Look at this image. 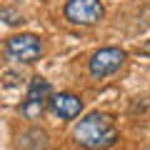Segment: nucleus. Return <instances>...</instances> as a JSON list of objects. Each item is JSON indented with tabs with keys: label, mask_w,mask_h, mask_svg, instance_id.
I'll list each match as a JSON object with an SVG mask.
<instances>
[{
	"label": "nucleus",
	"mask_w": 150,
	"mask_h": 150,
	"mask_svg": "<svg viewBox=\"0 0 150 150\" xmlns=\"http://www.w3.org/2000/svg\"><path fill=\"white\" fill-rule=\"evenodd\" d=\"M50 110L60 120H75L83 112V100L78 95H73V93H58L50 100Z\"/></svg>",
	"instance_id": "6"
},
{
	"label": "nucleus",
	"mask_w": 150,
	"mask_h": 150,
	"mask_svg": "<svg viewBox=\"0 0 150 150\" xmlns=\"http://www.w3.org/2000/svg\"><path fill=\"white\" fill-rule=\"evenodd\" d=\"M63 13L73 25H95L103 20L105 8L100 0H68Z\"/></svg>",
	"instance_id": "5"
},
{
	"label": "nucleus",
	"mask_w": 150,
	"mask_h": 150,
	"mask_svg": "<svg viewBox=\"0 0 150 150\" xmlns=\"http://www.w3.org/2000/svg\"><path fill=\"white\" fill-rule=\"evenodd\" d=\"M125 50L123 48H100L90 58V75L95 80H103L108 75H115L125 65Z\"/></svg>",
	"instance_id": "4"
},
{
	"label": "nucleus",
	"mask_w": 150,
	"mask_h": 150,
	"mask_svg": "<svg viewBox=\"0 0 150 150\" xmlns=\"http://www.w3.org/2000/svg\"><path fill=\"white\" fill-rule=\"evenodd\" d=\"M43 53H45L43 38L33 35V33L13 35L5 43V55L10 60H15V63H35V60L43 58Z\"/></svg>",
	"instance_id": "2"
},
{
	"label": "nucleus",
	"mask_w": 150,
	"mask_h": 150,
	"mask_svg": "<svg viewBox=\"0 0 150 150\" xmlns=\"http://www.w3.org/2000/svg\"><path fill=\"white\" fill-rule=\"evenodd\" d=\"M140 53H143V55H150V40L143 45V48H140Z\"/></svg>",
	"instance_id": "7"
},
{
	"label": "nucleus",
	"mask_w": 150,
	"mask_h": 150,
	"mask_svg": "<svg viewBox=\"0 0 150 150\" xmlns=\"http://www.w3.org/2000/svg\"><path fill=\"white\" fill-rule=\"evenodd\" d=\"M50 100H53V88H50V83L45 78L38 75V78L30 80V85H28V93H25V100L20 105V112L28 120H35L45 112V108L50 105Z\"/></svg>",
	"instance_id": "3"
},
{
	"label": "nucleus",
	"mask_w": 150,
	"mask_h": 150,
	"mask_svg": "<svg viewBox=\"0 0 150 150\" xmlns=\"http://www.w3.org/2000/svg\"><path fill=\"white\" fill-rule=\"evenodd\" d=\"M75 140L88 150H108L118 143V128L110 115L90 112L75 125Z\"/></svg>",
	"instance_id": "1"
}]
</instances>
